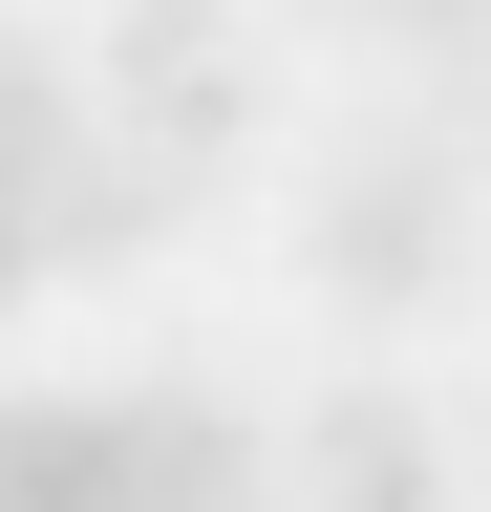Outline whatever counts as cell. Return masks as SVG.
<instances>
[{
    "label": "cell",
    "instance_id": "3957f363",
    "mask_svg": "<svg viewBox=\"0 0 491 512\" xmlns=\"http://www.w3.org/2000/svg\"><path fill=\"white\" fill-rule=\"evenodd\" d=\"M278 512H449V427L406 384H321L299 448H278Z\"/></svg>",
    "mask_w": 491,
    "mask_h": 512
},
{
    "label": "cell",
    "instance_id": "ba28073f",
    "mask_svg": "<svg viewBox=\"0 0 491 512\" xmlns=\"http://www.w3.org/2000/svg\"><path fill=\"white\" fill-rule=\"evenodd\" d=\"M385 22H449V0H385Z\"/></svg>",
    "mask_w": 491,
    "mask_h": 512
},
{
    "label": "cell",
    "instance_id": "8992f818",
    "mask_svg": "<svg viewBox=\"0 0 491 512\" xmlns=\"http://www.w3.org/2000/svg\"><path fill=\"white\" fill-rule=\"evenodd\" d=\"M0 512H129V427L107 406H0Z\"/></svg>",
    "mask_w": 491,
    "mask_h": 512
},
{
    "label": "cell",
    "instance_id": "277c9868",
    "mask_svg": "<svg viewBox=\"0 0 491 512\" xmlns=\"http://www.w3.org/2000/svg\"><path fill=\"white\" fill-rule=\"evenodd\" d=\"M107 427H129V512H278V448L214 384H107Z\"/></svg>",
    "mask_w": 491,
    "mask_h": 512
},
{
    "label": "cell",
    "instance_id": "52a82bcc",
    "mask_svg": "<svg viewBox=\"0 0 491 512\" xmlns=\"http://www.w3.org/2000/svg\"><path fill=\"white\" fill-rule=\"evenodd\" d=\"M65 150H86V86H65L43 43H0V214H22V192L65 171Z\"/></svg>",
    "mask_w": 491,
    "mask_h": 512
},
{
    "label": "cell",
    "instance_id": "7a4b0ae2",
    "mask_svg": "<svg viewBox=\"0 0 491 512\" xmlns=\"http://www.w3.org/2000/svg\"><path fill=\"white\" fill-rule=\"evenodd\" d=\"M107 107H129V150H235V128H257V43L214 22V0H129V22H107Z\"/></svg>",
    "mask_w": 491,
    "mask_h": 512
},
{
    "label": "cell",
    "instance_id": "6da1fadb",
    "mask_svg": "<svg viewBox=\"0 0 491 512\" xmlns=\"http://www.w3.org/2000/svg\"><path fill=\"white\" fill-rule=\"evenodd\" d=\"M449 256H470V192H449V150H363V171L321 192V299L406 320V299H449Z\"/></svg>",
    "mask_w": 491,
    "mask_h": 512
},
{
    "label": "cell",
    "instance_id": "5b68a950",
    "mask_svg": "<svg viewBox=\"0 0 491 512\" xmlns=\"http://www.w3.org/2000/svg\"><path fill=\"white\" fill-rule=\"evenodd\" d=\"M171 192H193L171 150H129V128H86V150H65V171L22 192V256H43V278H107V256H150V235H171Z\"/></svg>",
    "mask_w": 491,
    "mask_h": 512
}]
</instances>
